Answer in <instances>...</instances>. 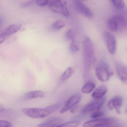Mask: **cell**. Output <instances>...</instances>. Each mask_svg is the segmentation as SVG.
I'll return each instance as SVG.
<instances>
[{"label": "cell", "instance_id": "cell-1", "mask_svg": "<svg viewBox=\"0 0 127 127\" xmlns=\"http://www.w3.org/2000/svg\"><path fill=\"white\" fill-rule=\"evenodd\" d=\"M83 78L86 79L88 77L91 70L94 58V46L92 40L86 38L83 42Z\"/></svg>", "mask_w": 127, "mask_h": 127}, {"label": "cell", "instance_id": "cell-2", "mask_svg": "<svg viewBox=\"0 0 127 127\" xmlns=\"http://www.w3.org/2000/svg\"><path fill=\"white\" fill-rule=\"evenodd\" d=\"M107 25L112 32L124 31L127 29V19L122 15H115L108 19Z\"/></svg>", "mask_w": 127, "mask_h": 127}, {"label": "cell", "instance_id": "cell-3", "mask_svg": "<svg viewBox=\"0 0 127 127\" xmlns=\"http://www.w3.org/2000/svg\"><path fill=\"white\" fill-rule=\"evenodd\" d=\"M95 74L98 80L102 82H106L109 80L113 73L110 70L108 64L104 61H101L95 69Z\"/></svg>", "mask_w": 127, "mask_h": 127}, {"label": "cell", "instance_id": "cell-4", "mask_svg": "<svg viewBox=\"0 0 127 127\" xmlns=\"http://www.w3.org/2000/svg\"><path fill=\"white\" fill-rule=\"evenodd\" d=\"M48 5L50 9L53 12L59 13L65 17L69 16V11L65 1L50 0Z\"/></svg>", "mask_w": 127, "mask_h": 127}, {"label": "cell", "instance_id": "cell-5", "mask_svg": "<svg viewBox=\"0 0 127 127\" xmlns=\"http://www.w3.org/2000/svg\"><path fill=\"white\" fill-rule=\"evenodd\" d=\"M115 118H99L86 122L83 125L84 127H109L117 122Z\"/></svg>", "mask_w": 127, "mask_h": 127}, {"label": "cell", "instance_id": "cell-6", "mask_svg": "<svg viewBox=\"0 0 127 127\" xmlns=\"http://www.w3.org/2000/svg\"><path fill=\"white\" fill-rule=\"evenodd\" d=\"M22 112L25 115L33 119L42 118L51 115L46 107L43 109L25 107L22 109Z\"/></svg>", "mask_w": 127, "mask_h": 127}, {"label": "cell", "instance_id": "cell-7", "mask_svg": "<svg viewBox=\"0 0 127 127\" xmlns=\"http://www.w3.org/2000/svg\"><path fill=\"white\" fill-rule=\"evenodd\" d=\"M104 98L96 99L95 101L87 104L81 110V113L84 115L93 113L100 110L104 103Z\"/></svg>", "mask_w": 127, "mask_h": 127}, {"label": "cell", "instance_id": "cell-8", "mask_svg": "<svg viewBox=\"0 0 127 127\" xmlns=\"http://www.w3.org/2000/svg\"><path fill=\"white\" fill-rule=\"evenodd\" d=\"M104 39L110 53L114 54L116 50V39L115 36L111 33L106 31L104 33Z\"/></svg>", "mask_w": 127, "mask_h": 127}, {"label": "cell", "instance_id": "cell-9", "mask_svg": "<svg viewBox=\"0 0 127 127\" xmlns=\"http://www.w3.org/2000/svg\"><path fill=\"white\" fill-rule=\"evenodd\" d=\"M81 98V96L80 94H75L71 96L65 103L64 106L60 111V113L64 114L71 109L80 102Z\"/></svg>", "mask_w": 127, "mask_h": 127}, {"label": "cell", "instance_id": "cell-10", "mask_svg": "<svg viewBox=\"0 0 127 127\" xmlns=\"http://www.w3.org/2000/svg\"><path fill=\"white\" fill-rule=\"evenodd\" d=\"M115 66L117 75L123 83L127 84V67L118 61L115 62Z\"/></svg>", "mask_w": 127, "mask_h": 127}, {"label": "cell", "instance_id": "cell-11", "mask_svg": "<svg viewBox=\"0 0 127 127\" xmlns=\"http://www.w3.org/2000/svg\"><path fill=\"white\" fill-rule=\"evenodd\" d=\"M123 97L120 96H115L108 102L107 106L110 110H115L118 114L121 113V109L123 102Z\"/></svg>", "mask_w": 127, "mask_h": 127}, {"label": "cell", "instance_id": "cell-12", "mask_svg": "<svg viewBox=\"0 0 127 127\" xmlns=\"http://www.w3.org/2000/svg\"><path fill=\"white\" fill-rule=\"evenodd\" d=\"M74 4L77 10L85 16L91 18L93 13L91 10L87 7L80 0H73Z\"/></svg>", "mask_w": 127, "mask_h": 127}, {"label": "cell", "instance_id": "cell-13", "mask_svg": "<svg viewBox=\"0 0 127 127\" xmlns=\"http://www.w3.org/2000/svg\"><path fill=\"white\" fill-rule=\"evenodd\" d=\"M63 119L59 117L52 118L45 122L39 124L37 126L39 127H59L63 124Z\"/></svg>", "mask_w": 127, "mask_h": 127}, {"label": "cell", "instance_id": "cell-14", "mask_svg": "<svg viewBox=\"0 0 127 127\" xmlns=\"http://www.w3.org/2000/svg\"><path fill=\"white\" fill-rule=\"evenodd\" d=\"M107 88L104 85H102L98 87L92 94V97L96 99L103 98L107 92Z\"/></svg>", "mask_w": 127, "mask_h": 127}, {"label": "cell", "instance_id": "cell-15", "mask_svg": "<svg viewBox=\"0 0 127 127\" xmlns=\"http://www.w3.org/2000/svg\"><path fill=\"white\" fill-rule=\"evenodd\" d=\"M21 27L22 25L21 24H13L9 26L3 33L6 36H10L18 32Z\"/></svg>", "mask_w": 127, "mask_h": 127}, {"label": "cell", "instance_id": "cell-16", "mask_svg": "<svg viewBox=\"0 0 127 127\" xmlns=\"http://www.w3.org/2000/svg\"><path fill=\"white\" fill-rule=\"evenodd\" d=\"M45 93L43 91L36 90V91H31L27 92L25 95L24 98L26 100H30V99L43 97Z\"/></svg>", "mask_w": 127, "mask_h": 127}, {"label": "cell", "instance_id": "cell-17", "mask_svg": "<svg viewBox=\"0 0 127 127\" xmlns=\"http://www.w3.org/2000/svg\"><path fill=\"white\" fill-rule=\"evenodd\" d=\"M95 88V85L94 83L89 81L86 83L82 87L81 91L85 94H89L92 92Z\"/></svg>", "mask_w": 127, "mask_h": 127}, {"label": "cell", "instance_id": "cell-18", "mask_svg": "<svg viewBox=\"0 0 127 127\" xmlns=\"http://www.w3.org/2000/svg\"><path fill=\"white\" fill-rule=\"evenodd\" d=\"M65 25V24L64 21L59 20L55 22L51 26L52 30L54 31H58L63 28Z\"/></svg>", "mask_w": 127, "mask_h": 127}, {"label": "cell", "instance_id": "cell-19", "mask_svg": "<svg viewBox=\"0 0 127 127\" xmlns=\"http://www.w3.org/2000/svg\"><path fill=\"white\" fill-rule=\"evenodd\" d=\"M74 72L73 68L71 67L68 68L62 74V80L63 81L66 80L68 79L72 75Z\"/></svg>", "mask_w": 127, "mask_h": 127}, {"label": "cell", "instance_id": "cell-20", "mask_svg": "<svg viewBox=\"0 0 127 127\" xmlns=\"http://www.w3.org/2000/svg\"><path fill=\"white\" fill-rule=\"evenodd\" d=\"M76 37V33L75 31L72 30H69L66 33L65 37L66 39L68 41H72L74 40Z\"/></svg>", "mask_w": 127, "mask_h": 127}, {"label": "cell", "instance_id": "cell-21", "mask_svg": "<svg viewBox=\"0 0 127 127\" xmlns=\"http://www.w3.org/2000/svg\"><path fill=\"white\" fill-rule=\"evenodd\" d=\"M80 122L76 121L68 122L60 125L59 127H77L80 125Z\"/></svg>", "mask_w": 127, "mask_h": 127}, {"label": "cell", "instance_id": "cell-22", "mask_svg": "<svg viewBox=\"0 0 127 127\" xmlns=\"http://www.w3.org/2000/svg\"><path fill=\"white\" fill-rule=\"evenodd\" d=\"M80 50V47L78 43L74 40L71 41L69 45V50L72 53H76Z\"/></svg>", "mask_w": 127, "mask_h": 127}, {"label": "cell", "instance_id": "cell-23", "mask_svg": "<svg viewBox=\"0 0 127 127\" xmlns=\"http://www.w3.org/2000/svg\"><path fill=\"white\" fill-rule=\"evenodd\" d=\"M110 1L118 9H123L125 6V3L123 0H110Z\"/></svg>", "mask_w": 127, "mask_h": 127}, {"label": "cell", "instance_id": "cell-24", "mask_svg": "<svg viewBox=\"0 0 127 127\" xmlns=\"http://www.w3.org/2000/svg\"><path fill=\"white\" fill-rule=\"evenodd\" d=\"M60 107V104L59 103H56L54 104L50 105L46 107V109L48 110L51 114L58 110Z\"/></svg>", "mask_w": 127, "mask_h": 127}, {"label": "cell", "instance_id": "cell-25", "mask_svg": "<svg viewBox=\"0 0 127 127\" xmlns=\"http://www.w3.org/2000/svg\"><path fill=\"white\" fill-rule=\"evenodd\" d=\"M103 113L100 110L96 111L92 113L91 117L93 119L99 118L102 117L103 115Z\"/></svg>", "mask_w": 127, "mask_h": 127}, {"label": "cell", "instance_id": "cell-26", "mask_svg": "<svg viewBox=\"0 0 127 127\" xmlns=\"http://www.w3.org/2000/svg\"><path fill=\"white\" fill-rule=\"evenodd\" d=\"M50 0H36V4L39 6H44L48 5Z\"/></svg>", "mask_w": 127, "mask_h": 127}, {"label": "cell", "instance_id": "cell-27", "mask_svg": "<svg viewBox=\"0 0 127 127\" xmlns=\"http://www.w3.org/2000/svg\"><path fill=\"white\" fill-rule=\"evenodd\" d=\"M12 127V124L7 121L0 120V127Z\"/></svg>", "mask_w": 127, "mask_h": 127}, {"label": "cell", "instance_id": "cell-28", "mask_svg": "<svg viewBox=\"0 0 127 127\" xmlns=\"http://www.w3.org/2000/svg\"><path fill=\"white\" fill-rule=\"evenodd\" d=\"M36 0H31L29 1H27V2H24L22 3L21 4V6L22 7H27L28 6L32 4L33 3L34 1H35Z\"/></svg>", "mask_w": 127, "mask_h": 127}, {"label": "cell", "instance_id": "cell-29", "mask_svg": "<svg viewBox=\"0 0 127 127\" xmlns=\"http://www.w3.org/2000/svg\"><path fill=\"white\" fill-rule=\"evenodd\" d=\"M80 108V106L78 105V104H77V105L73 107L71 109L70 112H71V113H75L77 112L78 111Z\"/></svg>", "mask_w": 127, "mask_h": 127}, {"label": "cell", "instance_id": "cell-30", "mask_svg": "<svg viewBox=\"0 0 127 127\" xmlns=\"http://www.w3.org/2000/svg\"><path fill=\"white\" fill-rule=\"evenodd\" d=\"M6 110V109L5 108L2 106H0V112H5Z\"/></svg>", "mask_w": 127, "mask_h": 127}, {"label": "cell", "instance_id": "cell-31", "mask_svg": "<svg viewBox=\"0 0 127 127\" xmlns=\"http://www.w3.org/2000/svg\"><path fill=\"white\" fill-rule=\"evenodd\" d=\"M2 21H3V18H2V17H0V25L1 24Z\"/></svg>", "mask_w": 127, "mask_h": 127}, {"label": "cell", "instance_id": "cell-32", "mask_svg": "<svg viewBox=\"0 0 127 127\" xmlns=\"http://www.w3.org/2000/svg\"><path fill=\"white\" fill-rule=\"evenodd\" d=\"M81 0V1H86V0Z\"/></svg>", "mask_w": 127, "mask_h": 127}, {"label": "cell", "instance_id": "cell-33", "mask_svg": "<svg viewBox=\"0 0 127 127\" xmlns=\"http://www.w3.org/2000/svg\"><path fill=\"white\" fill-rule=\"evenodd\" d=\"M126 113H127V110H126Z\"/></svg>", "mask_w": 127, "mask_h": 127}]
</instances>
